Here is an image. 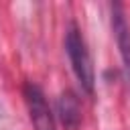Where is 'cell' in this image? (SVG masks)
I'll return each instance as SVG.
<instances>
[{
  "label": "cell",
  "mask_w": 130,
  "mask_h": 130,
  "mask_svg": "<svg viewBox=\"0 0 130 130\" xmlns=\"http://www.w3.org/2000/svg\"><path fill=\"white\" fill-rule=\"evenodd\" d=\"M65 53L69 57V63H71V69H73V75H75L79 87L87 95H93L95 73H93L89 49L85 45V39H83L81 30L73 22L67 26V32H65Z\"/></svg>",
  "instance_id": "6da1fadb"
},
{
  "label": "cell",
  "mask_w": 130,
  "mask_h": 130,
  "mask_svg": "<svg viewBox=\"0 0 130 130\" xmlns=\"http://www.w3.org/2000/svg\"><path fill=\"white\" fill-rule=\"evenodd\" d=\"M24 102H26L28 116H30V122H32L35 130H57L53 112L49 108V102H47L43 89L37 83L28 81L24 85Z\"/></svg>",
  "instance_id": "7a4b0ae2"
},
{
  "label": "cell",
  "mask_w": 130,
  "mask_h": 130,
  "mask_svg": "<svg viewBox=\"0 0 130 130\" xmlns=\"http://www.w3.org/2000/svg\"><path fill=\"white\" fill-rule=\"evenodd\" d=\"M110 8H112V32H114V39H116V45L120 51L126 81L130 85V24L126 20L124 6L120 2H114Z\"/></svg>",
  "instance_id": "3957f363"
},
{
  "label": "cell",
  "mask_w": 130,
  "mask_h": 130,
  "mask_svg": "<svg viewBox=\"0 0 130 130\" xmlns=\"http://www.w3.org/2000/svg\"><path fill=\"white\" fill-rule=\"evenodd\" d=\"M57 116L61 120V124L65 126V130H77L81 124V108H79V100L71 89L61 91V95L57 98Z\"/></svg>",
  "instance_id": "277c9868"
}]
</instances>
